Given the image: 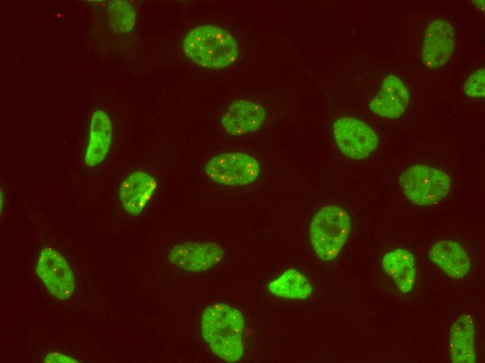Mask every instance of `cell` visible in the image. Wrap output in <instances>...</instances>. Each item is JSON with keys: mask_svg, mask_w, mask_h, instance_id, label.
Wrapping results in <instances>:
<instances>
[{"mask_svg": "<svg viewBox=\"0 0 485 363\" xmlns=\"http://www.w3.org/2000/svg\"><path fill=\"white\" fill-rule=\"evenodd\" d=\"M260 165L253 156L240 151L214 156L204 166L207 176L216 183L233 186L249 184L257 179Z\"/></svg>", "mask_w": 485, "mask_h": 363, "instance_id": "cell-5", "label": "cell"}, {"mask_svg": "<svg viewBox=\"0 0 485 363\" xmlns=\"http://www.w3.org/2000/svg\"><path fill=\"white\" fill-rule=\"evenodd\" d=\"M44 362H75L74 359L67 355L52 353L49 354L45 359Z\"/></svg>", "mask_w": 485, "mask_h": 363, "instance_id": "cell-20", "label": "cell"}, {"mask_svg": "<svg viewBox=\"0 0 485 363\" xmlns=\"http://www.w3.org/2000/svg\"><path fill=\"white\" fill-rule=\"evenodd\" d=\"M484 68L474 72L467 80L464 86L465 94L475 98L484 97L485 95Z\"/></svg>", "mask_w": 485, "mask_h": 363, "instance_id": "cell-19", "label": "cell"}, {"mask_svg": "<svg viewBox=\"0 0 485 363\" xmlns=\"http://www.w3.org/2000/svg\"><path fill=\"white\" fill-rule=\"evenodd\" d=\"M399 183L403 195L411 202L423 207L436 205L449 193L450 177L441 170L415 165L400 176Z\"/></svg>", "mask_w": 485, "mask_h": 363, "instance_id": "cell-4", "label": "cell"}, {"mask_svg": "<svg viewBox=\"0 0 485 363\" xmlns=\"http://www.w3.org/2000/svg\"><path fill=\"white\" fill-rule=\"evenodd\" d=\"M183 46L187 58L207 69L226 68L236 61L239 54L238 45L233 36L226 29L212 24L190 30L183 38Z\"/></svg>", "mask_w": 485, "mask_h": 363, "instance_id": "cell-2", "label": "cell"}, {"mask_svg": "<svg viewBox=\"0 0 485 363\" xmlns=\"http://www.w3.org/2000/svg\"><path fill=\"white\" fill-rule=\"evenodd\" d=\"M224 256L223 248L215 242H185L174 246L167 258L176 267L197 273L209 269Z\"/></svg>", "mask_w": 485, "mask_h": 363, "instance_id": "cell-8", "label": "cell"}, {"mask_svg": "<svg viewBox=\"0 0 485 363\" xmlns=\"http://www.w3.org/2000/svg\"><path fill=\"white\" fill-rule=\"evenodd\" d=\"M201 323L202 336L214 354L229 362L242 357L244 318L237 309L224 303L210 305Z\"/></svg>", "mask_w": 485, "mask_h": 363, "instance_id": "cell-1", "label": "cell"}, {"mask_svg": "<svg viewBox=\"0 0 485 363\" xmlns=\"http://www.w3.org/2000/svg\"><path fill=\"white\" fill-rule=\"evenodd\" d=\"M112 124L108 114L102 110L91 117L85 163L89 167L100 164L105 158L111 142Z\"/></svg>", "mask_w": 485, "mask_h": 363, "instance_id": "cell-15", "label": "cell"}, {"mask_svg": "<svg viewBox=\"0 0 485 363\" xmlns=\"http://www.w3.org/2000/svg\"><path fill=\"white\" fill-rule=\"evenodd\" d=\"M348 213L337 205L320 209L312 218L309 235L312 248L323 261L335 259L348 239L351 230Z\"/></svg>", "mask_w": 485, "mask_h": 363, "instance_id": "cell-3", "label": "cell"}, {"mask_svg": "<svg viewBox=\"0 0 485 363\" xmlns=\"http://www.w3.org/2000/svg\"><path fill=\"white\" fill-rule=\"evenodd\" d=\"M455 46V32L446 20L431 22L427 27L422 51L425 66L437 69L443 66L452 57Z\"/></svg>", "mask_w": 485, "mask_h": 363, "instance_id": "cell-9", "label": "cell"}, {"mask_svg": "<svg viewBox=\"0 0 485 363\" xmlns=\"http://www.w3.org/2000/svg\"><path fill=\"white\" fill-rule=\"evenodd\" d=\"M275 296L291 299H306L312 292V286L307 279L294 269L286 271L268 286Z\"/></svg>", "mask_w": 485, "mask_h": 363, "instance_id": "cell-17", "label": "cell"}, {"mask_svg": "<svg viewBox=\"0 0 485 363\" xmlns=\"http://www.w3.org/2000/svg\"><path fill=\"white\" fill-rule=\"evenodd\" d=\"M408 102L406 85L399 77L390 75L385 77L379 91L370 101L369 109L380 117L397 119L406 111Z\"/></svg>", "mask_w": 485, "mask_h": 363, "instance_id": "cell-12", "label": "cell"}, {"mask_svg": "<svg viewBox=\"0 0 485 363\" xmlns=\"http://www.w3.org/2000/svg\"><path fill=\"white\" fill-rule=\"evenodd\" d=\"M266 117L265 109L255 102L239 99L231 103L221 118V124L231 135L256 131Z\"/></svg>", "mask_w": 485, "mask_h": 363, "instance_id": "cell-10", "label": "cell"}, {"mask_svg": "<svg viewBox=\"0 0 485 363\" xmlns=\"http://www.w3.org/2000/svg\"><path fill=\"white\" fill-rule=\"evenodd\" d=\"M156 188L157 182L153 176L143 171H135L121 182L119 200L128 214L137 216L146 209Z\"/></svg>", "mask_w": 485, "mask_h": 363, "instance_id": "cell-11", "label": "cell"}, {"mask_svg": "<svg viewBox=\"0 0 485 363\" xmlns=\"http://www.w3.org/2000/svg\"><path fill=\"white\" fill-rule=\"evenodd\" d=\"M475 325L472 316L463 313L452 324L449 335V350L452 362L475 363Z\"/></svg>", "mask_w": 485, "mask_h": 363, "instance_id": "cell-13", "label": "cell"}, {"mask_svg": "<svg viewBox=\"0 0 485 363\" xmlns=\"http://www.w3.org/2000/svg\"><path fill=\"white\" fill-rule=\"evenodd\" d=\"M386 274L403 293L413 288L416 269L414 255L406 249H397L387 253L382 261Z\"/></svg>", "mask_w": 485, "mask_h": 363, "instance_id": "cell-16", "label": "cell"}, {"mask_svg": "<svg viewBox=\"0 0 485 363\" xmlns=\"http://www.w3.org/2000/svg\"><path fill=\"white\" fill-rule=\"evenodd\" d=\"M429 260L451 278L464 277L470 268L467 252L457 242L442 240L433 244L428 254Z\"/></svg>", "mask_w": 485, "mask_h": 363, "instance_id": "cell-14", "label": "cell"}, {"mask_svg": "<svg viewBox=\"0 0 485 363\" xmlns=\"http://www.w3.org/2000/svg\"><path fill=\"white\" fill-rule=\"evenodd\" d=\"M333 136L339 151L352 159L368 157L378 147V138L366 123L354 117H341L333 124Z\"/></svg>", "mask_w": 485, "mask_h": 363, "instance_id": "cell-6", "label": "cell"}, {"mask_svg": "<svg viewBox=\"0 0 485 363\" xmlns=\"http://www.w3.org/2000/svg\"><path fill=\"white\" fill-rule=\"evenodd\" d=\"M36 273L49 292L55 297L66 300L75 290L72 269L66 258L57 251L45 248L40 253Z\"/></svg>", "mask_w": 485, "mask_h": 363, "instance_id": "cell-7", "label": "cell"}, {"mask_svg": "<svg viewBox=\"0 0 485 363\" xmlns=\"http://www.w3.org/2000/svg\"><path fill=\"white\" fill-rule=\"evenodd\" d=\"M109 22L118 32L130 31L135 24V11L128 1H111L108 4Z\"/></svg>", "mask_w": 485, "mask_h": 363, "instance_id": "cell-18", "label": "cell"}]
</instances>
